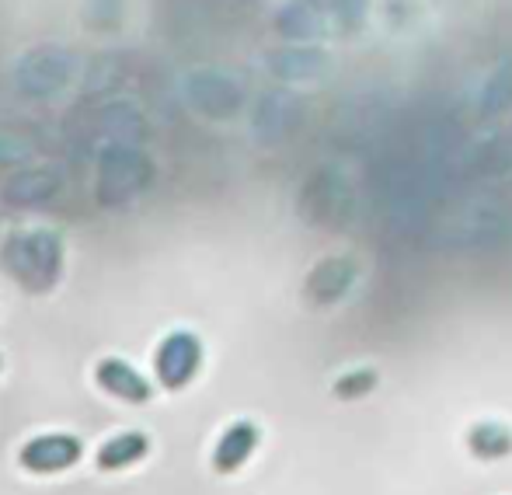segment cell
Returning a JSON list of instances; mask_svg holds the SVG:
<instances>
[{
	"instance_id": "5",
	"label": "cell",
	"mask_w": 512,
	"mask_h": 495,
	"mask_svg": "<svg viewBox=\"0 0 512 495\" xmlns=\"http://www.w3.org/2000/svg\"><path fill=\"white\" fill-rule=\"evenodd\" d=\"M258 440H262V433H258L255 422H248V419L230 422L213 447V471L216 475H234V471H241L244 464L251 461V454H255Z\"/></svg>"
},
{
	"instance_id": "8",
	"label": "cell",
	"mask_w": 512,
	"mask_h": 495,
	"mask_svg": "<svg viewBox=\"0 0 512 495\" xmlns=\"http://www.w3.org/2000/svg\"><path fill=\"white\" fill-rule=\"evenodd\" d=\"M377 387V373L373 370H356V373H345L342 380L335 384V394L338 398H359V394L373 391Z\"/></svg>"
},
{
	"instance_id": "3",
	"label": "cell",
	"mask_w": 512,
	"mask_h": 495,
	"mask_svg": "<svg viewBox=\"0 0 512 495\" xmlns=\"http://www.w3.org/2000/svg\"><path fill=\"white\" fill-rule=\"evenodd\" d=\"M84 457V440L74 433H39L18 450V464L28 475H63Z\"/></svg>"
},
{
	"instance_id": "1",
	"label": "cell",
	"mask_w": 512,
	"mask_h": 495,
	"mask_svg": "<svg viewBox=\"0 0 512 495\" xmlns=\"http://www.w3.org/2000/svg\"><path fill=\"white\" fill-rule=\"evenodd\" d=\"M0 262L14 283L28 286L32 293H42L60 279L63 265V241L53 231H28L11 234L0 245Z\"/></svg>"
},
{
	"instance_id": "6",
	"label": "cell",
	"mask_w": 512,
	"mask_h": 495,
	"mask_svg": "<svg viewBox=\"0 0 512 495\" xmlns=\"http://www.w3.org/2000/svg\"><path fill=\"white\" fill-rule=\"evenodd\" d=\"M150 454V436L143 429H126V433H115L112 440H105L95 454L98 471H126L133 464H140Z\"/></svg>"
},
{
	"instance_id": "7",
	"label": "cell",
	"mask_w": 512,
	"mask_h": 495,
	"mask_svg": "<svg viewBox=\"0 0 512 495\" xmlns=\"http://www.w3.org/2000/svg\"><path fill=\"white\" fill-rule=\"evenodd\" d=\"M467 450L481 461H499V457L512 454V429L499 426V422H478L467 429Z\"/></svg>"
},
{
	"instance_id": "2",
	"label": "cell",
	"mask_w": 512,
	"mask_h": 495,
	"mask_svg": "<svg viewBox=\"0 0 512 495\" xmlns=\"http://www.w3.org/2000/svg\"><path fill=\"white\" fill-rule=\"evenodd\" d=\"M203 367V339L196 332H178L164 335L161 346L154 349V380L164 391H182L196 380Z\"/></svg>"
},
{
	"instance_id": "4",
	"label": "cell",
	"mask_w": 512,
	"mask_h": 495,
	"mask_svg": "<svg viewBox=\"0 0 512 495\" xmlns=\"http://www.w3.org/2000/svg\"><path fill=\"white\" fill-rule=\"evenodd\" d=\"M95 384L102 387L105 394H112V398L126 401V405H147V401L154 398V384H150V380L143 377L133 363L119 360V356H105V360H98Z\"/></svg>"
}]
</instances>
